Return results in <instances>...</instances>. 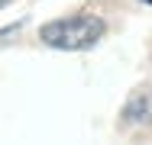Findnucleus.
<instances>
[{
    "label": "nucleus",
    "instance_id": "obj_3",
    "mask_svg": "<svg viewBox=\"0 0 152 145\" xmlns=\"http://www.w3.org/2000/svg\"><path fill=\"white\" fill-rule=\"evenodd\" d=\"M3 3H7V0H0V7H3Z\"/></svg>",
    "mask_w": 152,
    "mask_h": 145
},
{
    "label": "nucleus",
    "instance_id": "obj_2",
    "mask_svg": "<svg viewBox=\"0 0 152 145\" xmlns=\"http://www.w3.org/2000/svg\"><path fill=\"white\" fill-rule=\"evenodd\" d=\"M123 119H126V123H139V126L152 123V87L149 90H136V94L126 100Z\"/></svg>",
    "mask_w": 152,
    "mask_h": 145
},
{
    "label": "nucleus",
    "instance_id": "obj_1",
    "mask_svg": "<svg viewBox=\"0 0 152 145\" xmlns=\"http://www.w3.org/2000/svg\"><path fill=\"white\" fill-rule=\"evenodd\" d=\"M104 20L100 16H68V20H55L39 29V39L52 49H65V52H81L100 42L104 36Z\"/></svg>",
    "mask_w": 152,
    "mask_h": 145
}]
</instances>
